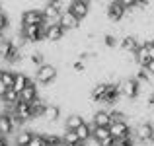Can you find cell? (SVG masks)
I'll return each mask as SVG.
<instances>
[{
	"label": "cell",
	"instance_id": "5bb4252c",
	"mask_svg": "<svg viewBox=\"0 0 154 146\" xmlns=\"http://www.w3.org/2000/svg\"><path fill=\"white\" fill-rule=\"evenodd\" d=\"M84 123H86V121H84V117L80 115V113H72V115H68L66 119H64V131H76V129L82 127Z\"/></svg>",
	"mask_w": 154,
	"mask_h": 146
},
{
	"label": "cell",
	"instance_id": "cb8c5ba5",
	"mask_svg": "<svg viewBox=\"0 0 154 146\" xmlns=\"http://www.w3.org/2000/svg\"><path fill=\"white\" fill-rule=\"evenodd\" d=\"M0 80H2L4 84H6V88H14V82H16V72L12 70H4L2 76H0Z\"/></svg>",
	"mask_w": 154,
	"mask_h": 146
},
{
	"label": "cell",
	"instance_id": "ab89813d",
	"mask_svg": "<svg viewBox=\"0 0 154 146\" xmlns=\"http://www.w3.org/2000/svg\"><path fill=\"white\" fill-rule=\"evenodd\" d=\"M152 140H154V136H152Z\"/></svg>",
	"mask_w": 154,
	"mask_h": 146
},
{
	"label": "cell",
	"instance_id": "836d02e7",
	"mask_svg": "<svg viewBox=\"0 0 154 146\" xmlns=\"http://www.w3.org/2000/svg\"><path fill=\"white\" fill-rule=\"evenodd\" d=\"M119 2H121V4H123V6L129 10V8H135L137 4H139V0H119Z\"/></svg>",
	"mask_w": 154,
	"mask_h": 146
},
{
	"label": "cell",
	"instance_id": "ffe728a7",
	"mask_svg": "<svg viewBox=\"0 0 154 146\" xmlns=\"http://www.w3.org/2000/svg\"><path fill=\"white\" fill-rule=\"evenodd\" d=\"M45 109H47V103L41 99V97H37V99L31 103V111H33V119H39V117L45 115Z\"/></svg>",
	"mask_w": 154,
	"mask_h": 146
},
{
	"label": "cell",
	"instance_id": "484cf974",
	"mask_svg": "<svg viewBox=\"0 0 154 146\" xmlns=\"http://www.w3.org/2000/svg\"><path fill=\"white\" fill-rule=\"evenodd\" d=\"M63 142H64V144L80 142V140H78V135H76V131H64V135H63Z\"/></svg>",
	"mask_w": 154,
	"mask_h": 146
},
{
	"label": "cell",
	"instance_id": "8992f818",
	"mask_svg": "<svg viewBox=\"0 0 154 146\" xmlns=\"http://www.w3.org/2000/svg\"><path fill=\"white\" fill-rule=\"evenodd\" d=\"M14 111L16 115L20 117V119L26 123V121H31L33 119V111H31V103H26V101H20L18 105H10L8 107V113Z\"/></svg>",
	"mask_w": 154,
	"mask_h": 146
},
{
	"label": "cell",
	"instance_id": "3957f363",
	"mask_svg": "<svg viewBox=\"0 0 154 146\" xmlns=\"http://www.w3.org/2000/svg\"><path fill=\"white\" fill-rule=\"evenodd\" d=\"M57 78V66L55 64H49V62H45V64H41V66L37 68V72H35V80H37L39 84H51L53 80Z\"/></svg>",
	"mask_w": 154,
	"mask_h": 146
},
{
	"label": "cell",
	"instance_id": "ac0fdd59",
	"mask_svg": "<svg viewBox=\"0 0 154 146\" xmlns=\"http://www.w3.org/2000/svg\"><path fill=\"white\" fill-rule=\"evenodd\" d=\"M59 117H60V107H59V105H53V103L47 105L43 119H45L47 123H55V121H59Z\"/></svg>",
	"mask_w": 154,
	"mask_h": 146
},
{
	"label": "cell",
	"instance_id": "603a6c76",
	"mask_svg": "<svg viewBox=\"0 0 154 146\" xmlns=\"http://www.w3.org/2000/svg\"><path fill=\"white\" fill-rule=\"evenodd\" d=\"M105 88H107V82H100L94 86V90H92V99L94 101H102V97L105 94Z\"/></svg>",
	"mask_w": 154,
	"mask_h": 146
},
{
	"label": "cell",
	"instance_id": "f546056e",
	"mask_svg": "<svg viewBox=\"0 0 154 146\" xmlns=\"http://www.w3.org/2000/svg\"><path fill=\"white\" fill-rule=\"evenodd\" d=\"M29 146H47L45 136H43V135H33V138H31Z\"/></svg>",
	"mask_w": 154,
	"mask_h": 146
},
{
	"label": "cell",
	"instance_id": "e0dca14e",
	"mask_svg": "<svg viewBox=\"0 0 154 146\" xmlns=\"http://www.w3.org/2000/svg\"><path fill=\"white\" fill-rule=\"evenodd\" d=\"M92 138L96 140V144H98V142H102V140L111 138L109 127H94V129H92Z\"/></svg>",
	"mask_w": 154,
	"mask_h": 146
},
{
	"label": "cell",
	"instance_id": "44dd1931",
	"mask_svg": "<svg viewBox=\"0 0 154 146\" xmlns=\"http://www.w3.org/2000/svg\"><path fill=\"white\" fill-rule=\"evenodd\" d=\"M29 82H31V80L27 78V74H23V72H18V74H16V82H14V88H12V90H16V92L20 94V92H22Z\"/></svg>",
	"mask_w": 154,
	"mask_h": 146
},
{
	"label": "cell",
	"instance_id": "d4e9b609",
	"mask_svg": "<svg viewBox=\"0 0 154 146\" xmlns=\"http://www.w3.org/2000/svg\"><path fill=\"white\" fill-rule=\"evenodd\" d=\"M43 136H45L47 146H60L63 144V136L55 135V132H49V135H43Z\"/></svg>",
	"mask_w": 154,
	"mask_h": 146
},
{
	"label": "cell",
	"instance_id": "4fadbf2b",
	"mask_svg": "<svg viewBox=\"0 0 154 146\" xmlns=\"http://www.w3.org/2000/svg\"><path fill=\"white\" fill-rule=\"evenodd\" d=\"M37 97H39V94H37V86H35L33 82H29L22 92H20V99L26 101V103H33Z\"/></svg>",
	"mask_w": 154,
	"mask_h": 146
},
{
	"label": "cell",
	"instance_id": "ba28073f",
	"mask_svg": "<svg viewBox=\"0 0 154 146\" xmlns=\"http://www.w3.org/2000/svg\"><path fill=\"white\" fill-rule=\"evenodd\" d=\"M109 132L113 138H125V136H131V127L127 121H115L109 125Z\"/></svg>",
	"mask_w": 154,
	"mask_h": 146
},
{
	"label": "cell",
	"instance_id": "e575fe53",
	"mask_svg": "<svg viewBox=\"0 0 154 146\" xmlns=\"http://www.w3.org/2000/svg\"><path fill=\"white\" fill-rule=\"evenodd\" d=\"M8 90H10V88H6V84H4L2 80H0V99H2V97H4V94H6Z\"/></svg>",
	"mask_w": 154,
	"mask_h": 146
},
{
	"label": "cell",
	"instance_id": "2e32d148",
	"mask_svg": "<svg viewBox=\"0 0 154 146\" xmlns=\"http://www.w3.org/2000/svg\"><path fill=\"white\" fill-rule=\"evenodd\" d=\"M33 135H35V132L26 131V129H23V131H20L18 135H16V138H14V146H29Z\"/></svg>",
	"mask_w": 154,
	"mask_h": 146
},
{
	"label": "cell",
	"instance_id": "52a82bcc",
	"mask_svg": "<svg viewBox=\"0 0 154 146\" xmlns=\"http://www.w3.org/2000/svg\"><path fill=\"white\" fill-rule=\"evenodd\" d=\"M68 12H72L78 20H84L90 12V4H88V0H70Z\"/></svg>",
	"mask_w": 154,
	"mask_h": 146
},
{
	"label": "cell",
	"instance_id": "d6a6232c",
	"mask_svg": "<svg viewBox=\"0 0 154 146\" xmlns=\"http://www.w3.org/2000/svg\"><path fill=\"white\" fill-rule=\"evenodd\" d=\"M72 68H74L76 72H84V70H86V64H84V60H74Z\"/></svg>",
	"mask_w": 154,
	"mask_h": 146
},
{
	"label": "cell",
	"instance_id": "9c48e42d",
	"mask_svg": "<svg viewBox=\"0 0 154 146\" xmlns=\"http://www.w3.org/2000/svg\"><path fill=\"white\" fill-rule=\"evenodd\" d=\"M64 27L60 26L59 22L57 23H51V26H47V29H45V41H49V43H57V41H60V39L64 37Z\"/></svg>",
	"mask_w": 154,
	"mask_h": 146
},
{
	"label": "cell",
	"instance_id": "8d00e7d4",
	"mask_svg": "<svg viewBox=\"0 0 154 146\" xmlns=\"http://www.w3.org/2000/svg\"><path fill=\"white\" fill-rule=\"evenodd\" d=\"M0 146H10V144H8V140L4 138V136H0Z\"/></svg>",
	"mask_w": 154,
	"mask_h": 146
},
{
	"label": "cell",
	"instance_id": "9a60e30c",
	"mask_svg": "<svg viewBox=\"0 0 154 146\" xmlns=\"http://www.w3.org/2000/svg\"><path fill=\"white\" fill-rule=\"evenodd\" d=\"M12 132H14V125H12L10 115H8V113H0V136L6 138Z\"/></svg>",
	"mask_w": 154,
	"mask_h": 146
},
{
	"label": "cell",
	"instance_id": "83f0119b",
	"mask_svg": "<svg viewBox=\"0 0 154 146\" xmlns=\"http://www.w3.org/2000/svg\"><path fill=\"white\" fill-rule=\"evenodd\" d=\"M111 146H135L133 136H125V138H113Z\"/></svg>",
	"mask_w": 154,
	"mask_h": 146
},
{
	"label": "cell",
	"instance_id": "7c38bea8",
	"mask_svg": "<svg viewBox=\"0 0 154 146\" xmlns=\"http://www.w3.org/2000/svg\"><path fill=\"white\" fill-rule=\"evenodd\" d=\"M92 125H94V127H109V125H111V115H109V111H105V109L96 111L94 115H92Z\"/></svg>",
	"mask_w": 154,
	"mask_h": 146
},
{
	"label": "cell",
	"instance_id": "4316f807",
	"mask_svg": "<svg viewBox=\"0 0 154 146\" xmlns=\"http://www.w3.org/2000/svg\"><path fill=\"white\" fill-rule=\"evenodd\" d=\"M135 80H137V82H143V84H148V82H150V74L146 72V68H139Z\"/></svg>",
	"mask_w": 154,
	"mask_h": 146
},
{
	"label": "cell",
	"instance_id": "30bf717a",
	"mask_svg": "<svg viewBox=\"0 0 154 146\" xmlns=\"http://www.w3.org/2000/svg\"><path fill=\"white\" fill-rule=\"evenodd\" d=\"M135 135H137V138H139V140L148 142V140H152V136H154V125L148 123V121L139 123V127L135 129Z\"/></svg>",
	"mask_w": 154,
	"mask_h": 146
},
{
	"label": "cell",
	"instance_id": "7a4b0ae2",
	"mask_svg": "<svg viewBox=\"0 0 154 146\" xmlns=\"http://www.w3.org/2000/svg\"><path fill=\"white\" fill-rule=\"evenodd\" d=\"M140 92V82H137L135 78H127L119 82V94L127 99H135Z\"/></svg>",
	"mask_w": 154,
	"mask_h": 146
},
{
	"label": "cell",
	"instance_id": "f1b7e54d",
	"mask_svg": "<svg viewBox=\"0 0 154 146\" xmlns=\"http://www.w3.org/2000/svg\"><path fill=\"white\" fill-rule=\"evenodd\" d=\"M29 62L35 64V66H41V64H45V60H43V53H31L29 55Z\"/></svg>",
	"mask_w": 154,
	"mask_h": 146
},
{
	"label": "cell",
	"instance_id": "7402d4cb",
	"mask_svg": "<svg viewBox=\"0 0 154 146\" xmlns=\"http://www.w3.org/2000/svg\"><path fill=\"white\" fill-rule=\"evenodd\" d=\"M2 101L8 105V107H10V105H18L22 99H20V94H18V92H16V90H12V88H10V90H8L6 94H4Z\"/></svg>",
	"mask_w": 154,
	"mask_h": 146
},
{
	"label": "cell",
	"instance_id": "6da1fadb",
	"mask_svg": "<svg viewBox=\"0 0 154 146\" xmlns=\"http://www.w3.org/2000/svg\"><path fill=\"white\" fill-rule=\"evenodd\" d=\"M47 26H51V23H43V26H23L22 27V37L26 39L27 43H39L45 39V29Z\"/></svg>",
	"mask_w": 154,
	"mask_h": 146
},
{
	"label": "cell",
	"instance_id": "1f68e13d",
	"mask_svg": "<svg viewBox=\"0 0 154 146\" xmlns=\"http://www.w3.org/2000/svg\"><path fill=\"white\" fill-rule=\"evenodd\" d=\"M6 27H8V16L0 12V33H2V31L6 29Z\"/></svg>",
	"mask_w": 154,
	"mask_h": 146
},
{
	"label": "cell",
	"instance_id": "277c9868",
	"mask_svg": "<svg viewBox=\"0 0 154 146\" xmlns=\"http://www.w3.org/2000/svg\"><path fill=\"white\" fill-rule=\"evenodd\" d=\"M22 23H23V26H43V23H45L43 10H37V8L26 10L22 14Z\"/></svg>",
	"mask_w": 154,
	"mask_h": 146
},
{
	"label": "cell",
	"instance_id": "4dcf8cb0",
	"mask_svg": "<svg viewBox=\"0 0 154 146\" xmlns=\"http://www.w3.org/2000/svg\"><path fill=\"white\" fill-rule=\"evenodd\" d=\"M103 43H105V47H115L117 45L115 35H105V37H103Z\"/></svg>",
	"mask_w": 154,
	"mask_h": 146
},
{
	"label": "cell",
	"instance_id": "5b68a950",
	"mask_svg": "<svg viewBox=\"0 0 154 146\" xmlns=\"http://www.w3.org/2000/svg\"><path fill=\"white\" fill-rule=\"evenodd\" d=\"M125 14H127V8H125L119 0H111V2L107 4V18L111 20V22H121V20L125 18Z\"/></svg>",
	"mask_w": 154,
	"mask_h": 146
},
{
	"label": "cell",
	"instance_id": "74e56055",
	"mask_svg": "<svg viewBox=\"0 0 154 146\" xmlns=\"http://www.w3.org/2000/svg\"><path fill=\"white\" fill-rule=\"evenodd\" d=\"M66 146H86V142H74V144H66Z\"/></svg>",
	"mask_w": 154,
	"mask_h": 146
},
{
	"label": "cell",
	"instance_id": "f35d334b",
	"mask_svg": "<svg viewBox=\"0 0 154 146\" xmlns=\"http://www.w3.org/2000/svg\"><path fill=\"white\" fill-rule=\"evenodd\" d=\"M150 43H152V45H154V39H152V41H150Z\"/></svg>",
	"mask_w": 154,
	"mask_h": 146
},
{
	"label": "cell",
	"instance_id": "d6986e66",
	"mask_svg": "<svg viewBox=\"0 0 154 146\" xmlns=\"http://www.w3.org/2000/svg\"><path fill=\"white\" fill-rule=\"evenodd\" d=\"M92 129H94V125H88V123H84L82 127L76 129V135H78L80 142H88L92 138Z\"/></svg>",
	"mask_w": 154,
	"mask_h": 146
},
{
	"label": "cell",
	"instance_id": "8fae6325",
	"mask_svg": "<svg viewBox=\"0 0 154 146\" xmlns=\"http://www.w3.org/2000/svg\"><path fill=\"white\" fill-rule=\"evenodd\" d=\"M59 23L64 27V31H68V29H76V27L80 26V20L76 18L72 12L64 10L63 14H60V18H59Z\"/></svg>",
	"mask_w": 154,
	"mask_h": 146
},
{
	"label": "cell",
	"instance_id": "d590c367",
	"mask_svg": "<svg viewBox=\"0 0 154 146\" xmlns=\"http://www.w3.org/2000/svg\"><path fill=\"white\" fill-rule=\"evenodd\" d=\"M144 68H146V72H148L150 76H154V60H150V62H148Z\"/></svg>",
	"mask_w": 154,
	"mask_h": 146
}]
</instances>
